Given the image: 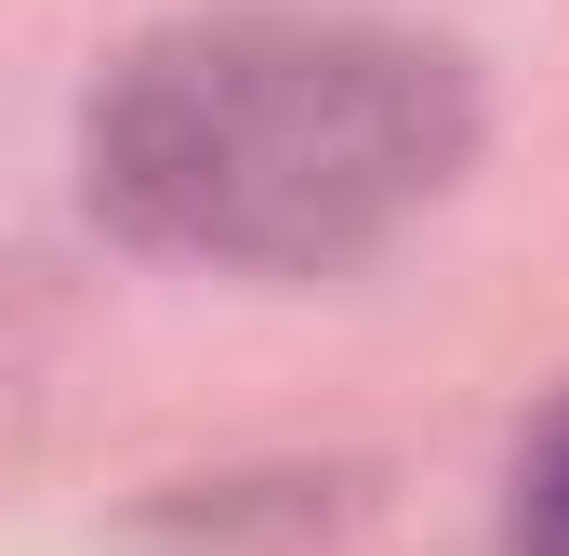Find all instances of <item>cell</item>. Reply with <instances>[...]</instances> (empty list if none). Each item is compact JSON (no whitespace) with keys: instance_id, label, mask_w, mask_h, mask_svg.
Masks as SVG:
<instances>
[{"instance_id":"1","label":"cell","mask_w":569,"mask_h":556,"mask_svg":"<svg viewBox=\"0 0 569 556\" xmlns=\"http://www.w3.org/2000/svg\"><path fill=\"white\" fill-rule=\"evenodd\" d=\"M477 159L463 53L385 13L226 0L172 13L93 80L80 186L93 212L212 278H331L437 212Z\"/></svg>"},{"instance_id":"2","label":"cell","mask_w":569,"mask_h":556,"mask_svg":"<svg viewBox=\"0 0 569 556\" xmlns=\"http://www.w3.org/2000/svg\"><path fill=\"white\" fill-rule=\"evenodd\" d=\"M503 544H517V556H569V398L517 437V477H503Z\"/></svg>"}]
</instances>
